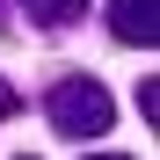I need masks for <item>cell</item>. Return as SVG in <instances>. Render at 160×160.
Returning <instances> with one entry per match:
<instances>
[{"instance_id": "1", "label": "cell", "mask_w": 160, "mask_h": 160, "mask_svg": "<svg viewBox=\"0 0 160 160\" xmlns=\"http://www.w3.org/2000/svg\"><path fill=\"white\" fill-rule=\"evenodd\" d=\"M44 124L58 131V138H102V131L117 124V102H109V88L102 80H88V73H66V80H51V95H44Z\"/></svg>"}, {"instance_id": "2", "label": "cell", "mask_w": 160, "mask_h": 160, "mask_svg": "<svg viewBox=\"0 0 160 160\" xmlns=\"http://www.w3.org/2000/svg\"><path fill=\"white\" fill-rule=\"evenodd\" d=\"M109 37L131 51H153L160 44V0H109Z\"/></svg>"}, {"instance_id": "3", "label": "cell", "mask_w": 160, "mask_h": 160, "mask_svg": "<svg viewBox=\"0 0 160 160\" xmlns=\"http://www.w3.org/2000/svg\"><path fill=\"white\" fill-rule=\"evenodd\" d=\"M22 8H29V29H73L88 0H22Z\"/></svg>"}, {"instance_id": "4", "label": "cell", "mask_w": 160, "mask_h": 160, "mask_svg": "<svg viewBox=\"0 0 160 160\" xmlns=\"http://www.w3.org/2000/svg\"><path fill=\"white\" fill-rule=\"evenodd\" d=\"M138 117H146V124H153V117H160V88H153V73H146V80H138Z\"/></svg>"}, {"instance_id": "5", "label": "cell", "mask_w": 160, "mask_h": 160, "mask_svg": "<svg viewBox=\"0 0 160 160\" xmlns=\"http://www.w3.org/2000/svg\"><path fill=\"white\" fill-rule=\"evenodd\" d=\"M15 109H22V95H15V88H8V80H0V124H8V117H15Z\"/></svg>"}, {"instance_id": "6", "label": "cell", "mask_w": 160, "mask_h": 160, "mask_svg": "<svg viewBox=\"0 0 160 160\" xmlns=\"http://www.w3.org/2000/svg\"><path fill=\"white\" fill-rule=\"evenodd\" d=\"M95 160H124V153H95Z\"/></svg>"}, {"instance_id": "7", "label": "cell", "mask_w": 160, "mask_h": 160, "mask_svg": "<svg viewBox=\"0 0 160 160\" xmlns=\"http://www.w3.org/2000/svg\"><path fill=\"white\" fill-rule=\"evenodd\" d=\"M0 29H8V8H0Z\"/></svg>"}, {"instance_id": "8", "label": "cell", "mask_w": 160, "mask_h": 160, "mask_svg": "<svg viewBox=\"0 0 160 160\" xmlns=\"http://www.w3.org/2000/svg\"><path fill=\"white\" fill-rule=\"evenodd\" d=\"M22 160H37V153H22Z\"/></svg>"}]
</instances>
